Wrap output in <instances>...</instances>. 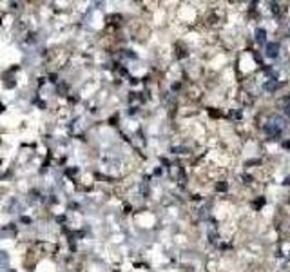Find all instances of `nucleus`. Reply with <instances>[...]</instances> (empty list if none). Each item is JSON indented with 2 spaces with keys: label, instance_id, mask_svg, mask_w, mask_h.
<instances>
[{
  "label": "nucleus",
  "instance_id": "nucleus-1",
  "mask_svg": "<svg viewBox=\"0 0 290 272\" xmlns=\"http://www.w3.org/2000/svg\"><path fill=\"white\" fill-rule=\"evenodd\" d=\"M278 53H279L278 44H268V46H266V54H268V56H278Z\"/></svg>",
  "mask_w": 290,
  "mask_h": 272
},
{
  "label": "nucleus",
  "instance_id": "nucleus-2",
  "mask_svg": "<svg viewBox=\"0 0 290 272\" xmlns=\"http://www.w3.org/2000/svg\"><path fill=\"white\" fill-rule=\"evenodd\" d=\"M270 125H274L276 131H281V129H285V120L283 118H272L270 120Z\"/></svg>",
  "mask_w": 290,
  "mask_h": 272
}]
</instances>
